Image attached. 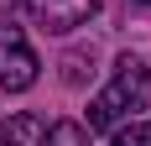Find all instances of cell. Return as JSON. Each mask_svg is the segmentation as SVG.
<instances>
[{
	"instance_id": "cell-1",
	"label": "cell",
	"mask_w": 151,
	"mask_h": 146,
	"mask_svg": "<svg viewBox=\"0 0 151 146\" xmlns=\"http://www.w3.org/2000/svg\"><path fill=\"white\" fill-rule=\"evenodd\" d=\"M146 89H151L146 63H141L136 52H120V58H115V78H109V84L94 94V104H89V131H115L130 110L146 104Z\"/></svg>"
},
{
	"instance_id": "cell-2",
	"label": "cell",
	"mask_w": 151,
	"mask_h": 146,
	"mask_svg": "<svg viewBox=\"0 0 151 146\" xmlns=\"http://www.w3.org/2000/svg\"><path fill=\"white\" fill-rule=\"evenodd\" d=\"M37 73H42V63L31 52L26 31L16 26V21H0V89L5 94H26L37 84Z\"/></svg>"
},
{
	"instance_id": "cell-3",
	"label": "cell",
	"mask_w": 151,
	"mask_h": 146,
	"mask_svg": "<svg viewBox=\"0 0 151 146\" xmlns=\"http://www.w3.org/2000/svg\"><path fill=\"white\" fill-rule=\"evenodd\" d=\"M94 11H99V0H26V16L42 31H58V37L73 31V26H83Z\"/></svg>"
},
{
	"instance_id": "cell-4",
	"label": "cell",
	"mask_w": 151,
	"mask_h": 146,
	"mask_svg": "<svg viewBox=\"0 0 151 146\" xmlns=\"http://www.w3.org/2000/svg\"><path fill=\"white\" fill-rule=\"evenodd\" d=\"M42 136H47V125L37 115H5L0 120V146H42Z\"/></svg>"
},
{
	"instance_id": "cell-5",
	"label": "cell",
	"mask_w": 151,
	"mask_h": 146,
	"mask_svg": "<svg viewBox=\"0 0 151 146\" xmlns=\"http://www.w3.org/2000/svg\"><path fill=\"white\" fill-rule=\"evenodd\" d=\"M42 146H89V131H83L78 120H58V125L42 136Z\"/></svg>"
},
{
	"instance_id": "cell-6",
	"label": "cell",
	"mask_w": 151,
	"mask_h": 146,
	"mask_svg": "<svg viewBox=\"0 0 151 146\" xmlns=\"http://www.w3.org/2000/svg\"><path fill=\"white\" fill-rule=\"evenodd\" d=\"M109 146H151V120H130V125H115V141Z\"/></svg>"
},
{
	"instance_id": "cell-7",
	"label": "cell",
	"mask_w": 151,
	"mask_h": 146,
	"mask_svg": "<svg viewBox=\"0 0 151 146\" xmlns=\"http://www.w3.org/2000/svg\"><path fill=\"white\" fill-rule=\"evenodd\" d=\"M141 5H151V0H141Z\"/></svg>"
}]
</instances>
